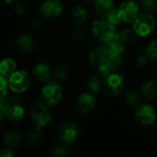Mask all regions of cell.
I'll list each match as a JSON object with an SVG mask.
<instances>
[{
  "instance_id": "cell-30",
  "label": "cell",
  "mask_w": 157,
  "mask_h": 157,
  "mask_svg": "<svg viewBox=\"0 0 157 157\" xmlns=\"http://www.w3.org/2000/svg\"><path fill=\"white\" fill-rule=\"evenodd\" d=\"M142 8L146 13L153 12L156 8V1L155 0H143Z\"/></svg>"
},
{
  "instance_id": "cell-13",
  "label": "cell",
  "mask_w": 157,
  "mask_h": 157,
  "mask_svg": "<svg viewBox=\"0 0 157 157\" xmlns=\"http://www.w3.org/2000/svg\"><path fill=\"white\" fill-rule=\"evenodd\" d=\"M106 59H107V54L105 52V50L103 47L100 46L94 48L88 55L89 63L95 67H98L99 65H101Z\"/></svg>"
},
{
  "instance_id": "cell-24",
  "label": "cell",
  "mask_w": 157,
  "mask_h": 157,
  "mask_svg": "<svg viewBox=\"0 0 157 157\" xmlns=\"http://www.w3.org/2000/svg\"><path fill=\"white\" fill-rule=\"evenodd\" d=\"M104 63H106V65L109 67L110 72L113 74V73H118V71L121 68V66H122V60H121V57H119V58H109V57H107V59L105 60Z\"/></svg>"
},
{
  "instance_id": "cell-11",
  "label": "cell",
  "mask_w": 157,
  "mask_h": 157,
  "mask_svg": "<svg viewBox=\"0 0 157 157\" xmlns=\"http://www.w3.org/2000/svg\"><path fill=\"white\" fill-rule=\"evenodd\" d=\"M63 12V5L57 0H48L40 6V13L47 18H54Z\"/></svg>"
},
{
  "instance_id": "cell-6",
  "label": "cell",
  "mask_w": 157,
  "mask_h": 157,
  "mask_svg": "<svg viewBox=\"0 0 157 157\" xmlns=\"http://www.w3.org/2000/svg\"><path fill=\"white\" fill-rule=\"evenodd\" d=\"M41 98L47 105H56L61 101L63 98V91L61 86L52 81L47 83L41 89Z\"/></svg>"
},
{
  "instance_id": "cell-29",
  "label": "cell",
  "mask_w": 157,
  "mask_h": 157,
  "mask_svg": "<svg viewBox=\"0 0 157 157\" xmlns=\"http://www.w3.org/2000/svg\"><path fill=\"white\" fill-rule=\"evenodd\" d=\"M146 53L148 54V56L150 57V59H152V60H157V39L153 40L149 43Z\"/></svg>"
},
{
  "instance_id": "cell-2",
  "label": "cell",
  "mask_w": 157,
  "mask_h": 157,
  "mask_svg": "<svg viewBox=\"0 0 157 157\" xmlns=\"http://www.w3.org/2000/svg\"><path fill=\"white\" fill-rule=\"evenodd\" d=\"M114 26L115 25L107 19H98L94 21L92 25V30L99 40L106 43L114 40L117 35Z\"/></svg>"
},
{
  "instance_id": "cell-12",
  "label": "cell",
  "mask_w": 157,
  "mask_h": 157,
  "mask_svg": "<svg viewBox=\"0 0 157 157\" xmlns=\"http://www.w3.org/2000/svg\"><path fill=\"white\" fill-rule=\"evenodd\" d=\"M103 48L105 50L107 57H109V58L121 57V55L124 52L123 43L119 41L117 39H114L110 41L106 42L105 45L103 46Z\"/></svg>"
},
{
  "instance_id": "cell-20",
  "label": "cell",
  "mask_w": 157,
  "mask_h": 157,
  "mask_svg": "<svg viewBox=\"0 0 157 157\" xmlns=\"http://www.w3.org/2000/svg\"><path fill=\"white\" fill-rule=\"evenodd\" d=\"M141 93L144 98L150 100L156 97L157 95V85L154 81H149L144 84L141 88Z\"/></svg>"
},
{
  "instance_id": "cell-15",
  "label": "cell",
  "mask_w": 157,
  "mask_h": 157,
  "mask_svg": "<svg viewBox=\"0 0 157 157\" xmlns=\"http://www.w3.org/2000/svg\"><path fill=\"white\" fill-rule=\"evenodd\" d=\"M17 46L19 50L25 52H32L36 48V44L33 39L28 35H20L17 40Z\"/></svg>"
},
{
  "instance_id": "cell-36",
  "label": "cell",
  "mask_w": 157,
  "mask_h": 157,
  "mask_svg": "<svg viewBox=\"0 0 157 157\" xmlns=\"http://www.w3.org/2000/svg\"><path fill=\"white\" fill-rule=\"evenodd\" d=\"M7 108H8V106L3 100H1V102H0V119L1 120H3L5 118V116H6Z\"/></svg>"
},
{
  "instance_id": "cell-8",
  "label": "cell",
  "mask_w": 157,
  "mask_h": 157,
  "mask_svg": "<svg viewBox=\"0 0 157 157\" xmlns=\"http://www.w3.org/2000/svg\"><path fill=\"white\" fill-rule=\"evenodd\" d=\"M119 13L122 22L133 23L135 18L139 16V6L134 1L124 2L120 6Z\"/></svg>"
},
{
  "instance_id": "cell-33",
  "label": "cell",
  "mask_w": 157,
  "mask_h": 157,
  "mask_svg": "<svg viewBox=\"0 0 157 157\" xmlns=\"http://www.w3.org/2000/svg\"><path fill=\"white\" fill-rule=\"evenodd\" d=\"M83 37H84V31L82 29H75L73 31V33H72V40L74 41H75V42L82 40Z\"/></svg>"
},
{
  "instance_id": "cell-35",
  "label": "cell",
  "mask_w": 157,
  "mask_h": 157,
  "mask_svg": "<svg viewBox=\"0 0 157 157\" xmlns=\"http://www.w3.org/2000/svg\"><path fill=\"white\" fill-rule=\"evenodd\" d=\"M15 9L17 11V13L18 14H23L26 10V5L25 3L21 2V1H17L15 2Z\"/></svg>"
},
{
  "instance_id": "cell-32",
  "label": "cell",
  "mask_w": 157,
  "mask_h": 157,
  "mask_svg": "<svg viewBox=\"0 0 157 157\" xmlns=\"http://www.w3.org/2000/svg\"><path fill=\"white\" fill-rule=\"evenodd\" d=\"M150 57L148 56L147 53H142L140 54L136 60H135V64L137 66H140V67H143V66H145L147 63H148V61H149Z\"/></svg>"
},
{
  "instance_id": "cell-31",
  "label": "cell",
  "mask_w": 157,
  "mask_h": 157,
  "mask_svg": "<svg viewBox=\"0 0 157 157\" xmlns=\"http://www.w3.org/2000/svg\"><path fill=\"white\" fill-rule=\"evenodd\" d=\"M67 74H68L67 68L64 65L60 64V65L57 66V68L55 70L54 75H55V78L57 80H63V79H64L67 76Z\"/></svg>"
},
{
  "instance_id": "cell-38",
  "label": "cell",
  "mask_w": 157,
  "mask_h": 157,
  "mask_svg": "<svg viewBox=\"0 0 157 157\" xmlns=\"http://www.w3.org/2000/svg\"><path fill=\"white\" fill-rule=\"evenodd\" d=\"M32 25H33V27H34V28H39V27L41 25V22H40L39 19H35V20L33 21Z\"/></svg>"
},
{
  "instance_id": "cell-5",
  "label": "cell",
  "mask_w": 157,
  "mask_h": 157,
  "mask_svg": "<svg viewBox=\"0 0 157 157\" xmlns=\"http://www.w3.org/2000/svg\"><path fill=\"white\" fill-rule=\"evenodd\" d=\"M124 77L122 75L118 73L110 74L104 80V90L105 93L109 97L119 96L124 88Z\"/></svg>"
},
{
  "instance_id": "cell-17",
  "label": "cell",
  "mask_w": 157,
  "mask_h": 157,
  "mask_svg": "<svg viewBox=\"0 0 157 157\" xmlns=\"http://www.w3.org/2000/svg\"><path fill=\"white\" fill-rule=\"evenodd\" d=\"M95 7L100 17H106L107 15L114 8V5L112 0H96Z\"/></svg>"
},
{
  "instance_id": "cell-18",
  "label": "cell",
  "mask_w": 157,
  "mask_h": 157,
  "mask_svg": "<svg viewBox=\"0 0 157 157\" xmlns=\"http://www.w3.org/2000/svg\"><path fill=\"white\" fill-rule=\"evenodd\" d=\"M72 17L75 24L82 26L87 21L88 14L86 9L82 6H75L72 10Z\"/></svg>"
},
{
  "instance_id": "cell-7",
  "label": "cell",
  "mask_w": 157,
  "mask_h": 157,
  "mask_svg": "<svg viewBox=\"0 0 157 157\" xmlns=\"http://www.w3.org/2000/svg\"><path fill=\"white\" fill-rule=\"evenodd\" d=\"M135 119L142 125L149 126L155 121L156 113L151 105L141 104L135 109Z\"/></svg>"
},
{
  "instance_id": "cell-16",
  "label": "cell",
  "mask_w": 157,
  "mask_h": 157,
  "mask_svg": "<svg viewBox=\"0 0 157 157\" xmlns=\"http://www.w3.org/2000/svg\"><path fill=\"white\" fill-rule=\"evenodd\" d=\"M25 115L24 109L19 105V103L13 104L8 107L6 111V117L12 121H19L23 119Z\"/></svg>"
},
{
  "instance_id": "cell-39",
  "label": "cell",
  "mask_w": 157,
  "mask_h": 157,
  "mask_svg": "<svg viewBox=\"0 0 157 157\" xmlns=\"http://www.w3.org/2000/svg\"><path fill=\"white\" fill-rule=\"evenodd\" d=\"M6 4H12L13 3V0H6Z\"/></svg>"
},
{
  "instance_id": "cell-1",
  "label": "cell",
  "mask_w": 157,
  "mask_h": 157,
  "mask_svg": "<svg viewBox=\"0 0 157 157\" xmlns=\"http://www.w3.org/2000/svg\"><path fill=\"white\" fill-rule=\"evenodd\" d=\"M44 102H37L31 109V119L36 128L41 130L48 125L52 120V111Z\"/></svg>"
},
{
  "instance_id": "cell-40",
  "label": "cell",
  "mask_w": 157,
  "mask_h": 157,
  "mask_svg": "<svg viewBox=\"0 0 157 157\" xmlns=\"http://www.w3.org/2000/svg\"><path fill=\"white\" fill-rule=\"evenodd\" d=\"M85 2H90V1H92V0H84Z\"/></svg>"
},
{
  "instance_id": "cell-10",
  "label": "cell",
  "mask_w": 157,
  "mask_h": 157,
  "mask_svg": "<svg viewBox=\"0 0 157 157\" xmlns=\"http://www.w3.org/2000/svg\"><path fill=\"white\" fill-rule=\"evenodd\" d=\"M96 106V98L91 93H84L76 100V110L81 115H86L92 111Z\"/></svg>"
},
{
  "instance_id": "cell-21",
  "label": "cell",
  "mask_w": 157,
  "mask_h": 157,
  "mask_svg": "<svg viewBox=\"0 0 157 157\" xmlns=\"http://www.w3.org/2000/svg\"><path fill=\"white\" fill-rule=\"evenodd\" d=\"M135 35L136 33L134 32V30L130 29H125L121 30V32L117 33L115 39H117L119 41H121L123 44H128V43L132 42L135 40Z\"/></svg>"
},
{
  "instance_id": "cell-14",
  "label": "cell",
  "mask_w": 157,
  "mask_h": 157,
  "mask_svg": "<svg viewBox=\"0 0 157 157\" xmlns=\"http://www.w3.org/2000/svg\"><path fill=\"white\" fill-rule=\"evenodd\" d=\"M33 75L40 82L48 80L51 76V70L49 66L44 63H38L33 69Z\"/></svg>"
},
{
  "instance_id": "cell-3",
  "label": "cell",
  "mask_w": 157,
  "mask_h": 157,
  "mask_svg": "<svg viewBox=\"0 0 157 157\" xmlns=\"http://www.w3.org/2000/svg\"><path fill=\"white\" fill-rule=\"evenodd\" d=\"M133 30L140 37H146L152 33L155 27V19L150 13L139 15L132 23Z\"/></svg>"
},
{
  "instance_id": "cell-23",
  "label": "cell",
  "mask_w": 157,
  "mask_h": 157,
  "mask_svg": "<svg viewBox=\"0 0 157 157\" xmlns=\"http://www.w3.org/2000/svg\"><path fill=\"white\" fill-rule=\"evenodd\" d=\"M102 79V78H101ZM99 78V76H96V75H92L88 81H87V87L90 90L91 93L95 94V93H98L102 87H104V82H102Z\"/></svg>"
},
{
  "instance_id": "cell-22",
  "label": "cell",
  "mask_w": 157,
  "mask_h": 157,
  "mask_svg": "<svg viewBox=\"0 0 157 157\" xmlns=\"http://www.w3.org/2000/svg\"><path fill=\"white\" fill-rule=\"evenodd\" d=\"M3 141H4L5 145L10 148H15V147H17L20 144V136L17 132H9L4 135Z\"/></svg>"
},
{
  "instance_id": "cell-25",
  "label": "cell",
  "mask_w": 157,
  "mask_h": 157,
  "mask_svg": "<svg viewBox=\"0 0 157 157\" xmlns=\"http://www.w3.org/2000/svg\"><path fill=\"white\" fill-rule=\"evenodd\" d=\"M40 129L36 128L35 127V130H32L30 131L28 135H27V142L29 144H36L39 143L40 139Z\"/></svg>"
},
{
  "instance_id": "cell-34",
  "label": "cell",
  "mask_w": 157,
  "mask_h": 157,
  "mask_svg": "<svg viewBox=\"0 0 157 157\" xmlns=\"http://www.w3.org/2000/svg\"><path fill=\"white\" fill-rule=\"evenodd\" d=\"M51 155L52 156H64L66 155V151L63 147L62 146H57V147H54L52 152H51Z\"/></svg>"
},
{
  "instance_id": "cell-19",
  "label": "cell",
  "mask_w": 157,
  "mask_h": 157,
  "mask_svg": "<svg viewBox=\"0 0 157 157\" xmlns=\"http://www.w3.org/2000/svg\"><path fill=\"white\" fill-rule=\"evenodd\" d=\"M16 63L11 58H5L0 63V73L2 75L9 77L12 74L16 72Z\"/></svg>"
},
{
  "instance_id": "cell-9",
  "label": "cell",
  "mask_w": 157,
  "mask_h": 157,
  "mask_svg": "<svg viewBox=\"0 0 157 157\" xmlns=\"http://www.w3.org/2000/svg\"><path fill=\"white\" fill-rule=\"evenodd\" d=\"M79 135V127L75 122H65L59 129V138L62 142L70 144Z\"/></svg>"
},
{
  "instance_id": "cell-28",
  "label": "cell",
  "mask_w": 157,
  "mask_h": 157,
  "mask_svg": "<svg viewBox=\"0 0 157 157\" xmlns=\"http://www.w3.org/2000/svg\"><path fill=\"white\" fill-rule=\"evenodd\" d=\"M140 100V95L135 90H130L126 94V101L129 105H136Z\"/></svg>"
},
{
  "instance_id": "cell-4",
  "label": "cell",
  "mask_w": 157,
  "mask_h": 157,
  "mask_svg": "<svg viewBox=\"0 0 157 157\" xmlns=\"http://www.w3.org/2000/svg\"><path fill=\"white\" fill-rule=\"evenodd\" d=\"M9 88L15 93H23L30 86V77L24 70L16 71L8 77Z\"/></svg>"
},
{
  "instance_id": "cell-37",
  "label": "cell",
  "mask_w": 157,
  "mask_h": 157,
  "mask_svg": "<svg viewBox=\"0 0 157 157\" xmlns=\"http://www.w3.org/2000/svg\"><path fill=\"white\" fill-rule=\"evenodd\" d=\"M0 155L2 157H13L14 156V153L12 152V150L10 149H3L0 153Z\"/></svg>"
},
{
  "instance_id": "cell-26",
  "label": "cell",
  "mask_w": 157,
  "mask_h": 157,
  "mask_svg": "<svg viewBox=\"0 0 157 157\" xmlns=\"http://www.w3.org/2000/svg\"><path fill=\"white\" fill-rule=\"evenodd\" d=\"M106 19L109 20L110 23H112L113 25H119L122 22L120 13H119V9H115L113 8L106 17Z\"/></svg>"
},
{
  "instance_id": "cell-27",
  "label": "cell",
  "mask_w": 157,
  "mask_h": 157,
  "mask_svg": "<svg viewBox=\"0 0 157 157\" xmlns=\"http://www.w3.org/2000/svg\"><path fill=\"white\" fill-rule=\"evenodd\" d=\"M9 87L8 77L2 75L0 76V88H1V99L7 97V88Z\"/></svg>"
}]
</instances>
